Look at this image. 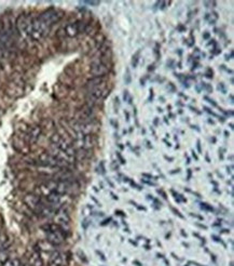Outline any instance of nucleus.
<instances>
[{
    "instance_id": "14",
    "label": "nucleus",
    "mask_w": 234,
    "mask_h": 266,
    "mask_svg": "<svg viewBox=\"0 0 234 266\" xmlns=\"http://www.w3.org/2000/svg\"><path fill=\"white\" fill-rule=\"evenodd\" d=\"M82 142H83L82 149H85V150H90L94 146V144H95V141L93 138L92 134H85L82 140Z\"/></svg>"
},
{
    "instance_id": "10",
    "label": "nucleus",
    "mask_w": 234,
    "mask_h": 266,
    "mask_svg": "<svg viewBox=\"0 0 234 266\" xmlns=\"http://www.w3.org/2000/svg\"><path fill=\"white\" fill-rule=\"evenodd\" d=\"M41 132L42 130L40 128L39 126H34L31 128H28L27 131H26V138H25V141L28 144H34L36 143L38 140H39L40 135H41Z\"/></svg>"
},
{
    "instance_id": "8",
    "label": "nucleus",
    "mask_w": 234,
    "mask_h": 266,
    "mask_svg": "<svg viewBox=\"0 0 234 266\" xmlns=\"http://www.w3.org/2000/svg\"><path fill=\"white\" fill-rule=\"evenodd\" d=\"M86 28V24H84L82 21H77L68 24L64 29H65V34L68 37H74L77 36L79 33H81L82 30Z\"/></svg>"
},
{
    "instance_id": "12",
    "label": "nucleus",
    "mask_w": 234,
    "mask_h": 266,
    "mask_svg": "<svg viewBox=\"0 0 234 266\" xmlns=\"http://www.w3.org/2000/svg\"><path fill=\"white\" fill-rule=\"evenodd\" d=\"M28 265L29 266H43V260L41 257L40 252L35 250L28 257Z\"/></svg>"
},
{
    "instance_id": "9",
    "label": "nucleus",
    "mask_w": 234,
    "mask_h": 266,
    "mask_svg": "<svg viewBox=\"0 0 234 266\" xmlns=\"http://www.w3.org/2000/svg\"><path fill=\"white\" fill-rule=\"evenodd\" d=\"M91 74L94 76V77H97V78H102L105 75L108 74L109 72V68L107 67V65L102 62H94L92 65H91V69H90Z\"/></svg>"
},
{
    "instance_id": "1",
    "label": "nucleus",
    "mask_w": 234,
    "mask_h": 266,
    "mask_svg": "<svg viewBox=\"0 0 234 266\" xmlns=\"http://www.w3.org/2000/svg\"><path fill=\"white\" fill-rule=\"evenodd\" d=\"M42 228L47 233V240L51 245H53L54 247L62 245L66 240V233L57 224H55V223L47 224V225L42 226Z\"/></svg>"
},
{
    "instance_id": "6",
    "label": "nucleus",
    "mask_w": 234,
    "mask_h": 266,
    "mask_svg": "<svg viewBox=\"0 0 234 266\" xmlns=\"http://www.w3.org/2000/svg\"><path fill=\"white\" fill-rule=\"evenodd\" d=\"M16 27L21 35L29 36L31 30V19H29L27 15H20L16 20Z\"/></svg>"
},
{
    "instance_id": "27",
    "label": "nucleus",
    "mask_w": 234,
    "mask_h": 266,
    "mask_svg": "<svg viewBox=\"0 0 234 266\" xmlns=\"http://www.w3.org/2000/svg\"><path fill=\"white\" fill-rule=\"evenodd\" d=\"M127 96H128V92L125 91V92H124V96H123V98H124V101H126L127 100Z\"/></svg>"
},
{
    "instance_id": "21",
    "label": "nucleus",
    "mask_w": 234,
    "mask_h": 266,
    "mask_svg": "<svg viewBox=\"0 0 234 266\" xmlns=\"http://www.w3.org/2000/svg\"><path fill=\"white\" fill-rule=\"evenodd\" d=\"M218 90H219V91H221V92H223V93H225V92H227V90H225V88H224V84H218Z\"/></svg>"
},
{
    "instance_id": "31",
    "label": "nucleus",
    "mask_w": 234,
    "mask_h": 266,
    "mask_svg": "<svg viewBox=\"0 0 234 266\" xmlns=\"http://www.w3.org/2000/svg\"><path fill=\"white\" fill-rule=\"evenodd\" d=\"M125 116H126V120L128 121V120H130V119H128V117H130V116H128V113H127V112H125Z\"/></svg>"
},
{
    "instance_id": "11",
    "label": "nucleus",
    "mask_w": 234,
    "mask_h": 266,
    "mask_svg": "<svg viewBox=\"0 0 234 266\" xmlns=\"http://www.w3.org/2000/svg\"><path fill=\"white\" fill-rule=\"evenodd\" d=\"M49 266H66V262H65V256L64 254L59 253V252L54 251L51 255V260H50Z\"/></svg>"
},
{
    "instance_id": "5",
    "label": "nucleus",
    "mask_w": 234,
    "mask_h": 266,
    "mask_svg": "<svg viewBox=\"0 0 234 266\" xmlns=\"http://www.w3.org/2000/svg\"><path fill=\"white\" fill-rule=\"evenodd\" d=\"M24 203L27 206V208H29L31 211H34L35 213H39L41 208L43 207V202L41 200V197L37 194H27L24 197Z\"/></svg>"
},
{
    "instance_id": "26",
    "label": "nucleus",
    "mask_w": 234,
    "mask_h": 266,
    "mask_svg": "<svg viewBox=\"0 0 234 266\" xmlns=\"http://www.w3.org/2000/svg\"><path fill=\"white\" fill-rule=\"evenodd\" d=\"M117 156H118V157H119V159H120V160H121V162H122V163H125V161H124V160H123L122 156H121V155H120V154H119V153H117Z\"/></svg>"
},
{
    "instance_id": "32",
    "label": "nucleus",
    "mask_w": 234,
    "mask_h": 266,
    "mask_svg": "<svg viewBox=\"0 0 234 266\" xmlns=\"http://www.w3.org/2000/svg\"><path fill=\"white\" fill-rule=\"evenodd\" d=\"M154 124H156V126L158 124V118H156V120H154Z\"/></svg>"
},
{
    "instance_id": "17",
    "label": "nucleus",
    "mask_w": 234,
    "mask_h": 266,
    "mask_svg": "<svg viewBox=\"0 0 234 266\" xmlns=\"http://www.w3.org/2000/svg\"><path fill=\"white\" fill-rule=\"evenodd\" d=\"M22 262L19 257H10L2 266H21Z\"/></svg>"
},
{
    "instance_id": "4",
    "label": "nucleus",
    "mask_w": 234,
    "mask_h": 266,
    "mask_svg": "<svg viewBox=\"0 0 234 266\" xmlns=\"http://www.w3.org/2000/svg\"><path fill=\"white\" fill-rule=\"evenodd\" d=\"M38 161L41 166L49 168H58V169H65L67 168L64 163H62L59 160H57L53 155L50 153H42L38 156Z\"/></svg>"
},
{
    "instance_id": "30",
    "label": "nucleus",
    "mask_w": 234,
    "mask_h": 266,
    "mask_svg": "<svg viewBox=\"0 0 234 266\" xmlns=\"http://www.w3.org/2000/svg\"><path fill=\"white\" fill-rule=\"evenodd\" d=\"M197 148H199V152H201V145H200V141H197Z\"/></svg>"
},
{
    "instance_id": "33",
    "label": "nucleus",
    "mask_w": 234,
    "mask_h": 266,
    "mask_svg": "<svg viewBox=\"0 0 234 266\" xmlns=\"http://www.w3.org/2000/svg\"><path fill=\"white\" fill-rule=\"evenodd\" d=\"M21 266H29V265H28V264H23V263H22V265Z\"/></svg>"
},
{
    "instance_id": "2",
    "label": "nucleus",
    "mask_w": 234,
    "mask_h": 266,
    "mask_svg": "<svg viewBox=\"0 0 234 266\" xmlns=\"http://www.w3.org/2000/svg\"><path fill=\"white\" fill-rule=\"evenodd\" d=\"M50 27H48L38 17L31 19V30H30V37L34 40H39L47 36L49 33Z\"/></svg>"
},
{
    "instance_id": "16",
    "label": "nucleus",
    "mask_w": 234,
    "mask_h": 266,
    "mask_svg": "<svg viewBox=\"0 0 234 266\" xmlns=\"http://www.w3.org/2000/svg\"><path fill=\"white\" fill-rule=\"evenodd\" d=\"M10 257L11 256H10L9 248H8V249H5V250H1V251H0V266L3 265Z\"/></svg>"
},
{
    "instance_id": "23",
    "label": "nucleus",
    "mask_w": 234,
    "mask_h": 266,
    "mask_svg": "<svg viewBox=\"0 0 234 266\" xmlns=\"http://www.w3.org/2000/svg\"><path fill=\"white\" fill-rule=\"evenodd\" d=\"M206 77L207 78H213V72L210 73V69H208V73L206 74Z\"/></svg>"
},
{
    "instance_id": "22",
    "label": "nucleus",
    "mask_w": 234,
    "mask_h": 266,
    "mask_svg": "<svg viewBox=\"0 0 234 266\" xmlns=\"http://www.w3.org/2000/svg\"><path fill=\"white\" fill-rule=\"evenodd\" d=\"M205 100H206V101H208V103H210V104H211V105H213V106H217V104L215 103V101H213V100H210L209 98H207V96H205Z\"/></svg>"
},
{
    "instance_id": "20",
    "label": "nucleus",
    "mask_w": 234,
    "mask_h": 266,
    "mask_svg": "<svg viewBox=\"0 0 234 266\" xmlns=\"http://www.w3.org/2000/svg\"><path fill=\"white\" fill-rule=\"evenodd\" d=\"M84 3H86L88 5H99V1H84Z\"/></svg>"
},
{
    "instance_id": "34",
    "label": "nucleus",
    "mask_w": 234,
    "mask_h": 266,
    "mask_svg": "<svg viewBox=\"0 0 234 266\" xmlns=\"http://www.w3.org/2000/svg\"><path fill=\"white\" fill-rule=\"evenodd\" d=\"M0 231H1V226H0Z\"/></svg>"
},
{
    "instance_id": "18",
    "label": "nucleus",
    "mask_w": 234,
    "mask_h": 266,
    "mask_svg": "<svg viewBox=\"0 0 234 266\" xmlns=\"http://www.w3.org/2000/svg\"><path fill=\"white\" fill-rule=\"evenodd\" d=\"M139 55H140V51L138 50L135 54L133 55V59H132V66L135 68V67H137V65H138V61H139Z\"/></svg>"
},
{
    "instance_id": "13",
    "label": "nucleus",
    "mask_w": 234,
    "mask_h": 266,
    "mask_svg": "<svg viewBox=\"0 0 234 266\" xmlns=\"http://www.w3.org/2000/svg\"><path fill=\"white\" fill-rule=\"evenodd\" d=\"M38 252H48V253H53L54 252V246L51 245L48 240H41L37 243V249Z\"/></svg>"
},
{
    "instance_id": "15",
    "label": "nucleus",
    "mask_w": 234,
    "mask_h": 266,
    "mask_svg": "<svg viewBox=\"0 0 234 266\" xmlns=\"http://www.w3.org/2000/svg\"><path fill=\"white\" fill-rule=\"evenodd\" d=\"M10 246V240L9 237L7 236L5 234H0V251L8 249Z\"/></svg>"
},
{
    "instance_id": "29",
    "label": "nucleus",
    "mask_w": 234,
    "mask_h": 266,
    "mask_svg": "<svg viewBox=\"0 0 234 266\" xmlns=\"http://www.w3.org/2000/svg\"><path fill=\"white\" fill-rule=\"evenodd\" d=\"M148 69H149V70H153V69H154V66H153V65H150Z\"/></svg>"
},
{
    "instance_id": "25",
    "label": "nucleus",
    "mask_w": 234,
    "mask_h": 266,
    "mask_svg": "<svg viewBox=\"0 0 234 266\" xmlns=\"http://www.w3.org/2000/svg\"><path fill=\"white\" fill-rule=\"evenodd\" d=\"M232 55H233V52H231V54H227L225 55V61H229V59H231V57H232Z\"/></svg>"
},
{
    "instance_id": "19",
    "label": "nucleus",
    "mask_w": 234,
    "mask_h": 266,
    "mask_svg": "<svg viewBox=\"0 0 234 266\" xmlns=\"http://www.w3.org/2000/svg\"><path fill=\"white\" fill-rule=\"evenodd\" d=\"M124 81L126 84H130L131 81H132V77H131V73H130V69H126V74L124 76Z\"/></svg>"
},
{
    "instance_id": "3",
    "label": "nucleus",
    "mask_w": 234,
    "mask_h": 266,
    "mask_svg": "<svg viewBox=\"0 0 234 266\" xmlns=\"http://www.w3.org/2000/svg\"><path fill=\"white\" fill-rule=\"evenodd\" d=\"M62 17H63V12L55 10V9H49V10L44 11L43 13H41L39 15V19L48 27H51L52 25L57 23Z\"/></svg>"
},
{
    "instance_id": "28",
    "label": "nucleus",
    "mask_w": 234,
    "mask_h": 266,
    "mask_svg": "<svg viewBox=\"0 0 234 266\" xmlns=\"http://www.w3.org/2000/svg\"><path fill=\"white\" fill-rule=\"evenodd\" d=\"M203 37H204L205 39H207V38H208V37H209V34H208V33H207V31H206V33H205V34H204V36H203Z\"/></svg>"
},
{
    "instance_id": "24",
    "label": "nucleus",
    "mask_w": 234,
    "mask_h": 266,
    "mask_svg": "<svg viewBox=\"0 0 234 266\" xmlns=\"http://www.w3.org/2000/svg\"><path fill=\"white\" fill-rule=\"evenodd\" d=\"M204 109H205V110H206V112H207V113L211 114L213 116H217V115H216V114H215V113H213V112H211V110H210L209 108H207V107H204Z\"/></svg>"
},
{
    "instance_id": "7",
    "label": "nucleus",
    "mask_w": 234,
    "mask_h": 266,
    "mask_svg": "<svg viewBox=\"0 0 234 266\" xmlns=\"http://www.w3.org/2000/svg\"><path fill=\"white\" fill-rule=\"evenodd\" d=\"M53 217L54 221H55V224H57L58 226H60L66 232V228H68L69 223H70V217H69L68 212L66 211L65 209H58Z\"/></svg>"
}]
</instances>
